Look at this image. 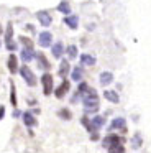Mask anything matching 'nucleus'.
Returning <instances> with one entry per match:
<instances>
[{"label":"nucleus","mask_w":151,"mask_h":153,"mask_svg":"<svg viewBox=\"0 0 151 153\" xmlns=\"http://www.w3.org/2000/svg\"><path fill=\"white\" fill-rule=\"evenodd\" d=\"M41 82H43V92H44V96H49L53 92V76L49 73H44L41 77Z\"/></svg>","instance_id":"nucleus-3"},{"label":"nucleus","mask_w":151,"mask_h":153,"mask_svg":"<svg viewBox=\"0 0 151 153\" xmlns=\"http://www.w3.org/2000/svg\"><path fill=\"white\" fill-rule=\"evenodd\" d=\"M123 152H125V148H123L121 143H117V145L110 146V153H123Z\"/></svg>","instance_id":"nucleus-24"},{"label":"nucleus","mask_w":151,"mask_h":153,"mask_svg":"<svg viewBox=\"0 0 151 153\" xmlns=\"http://www.w3.org/2000/svg\"><path fill=\"white\" fill-rule=\"evenodd\" d=\"M36 17H38L39 23H41L43 27H49V25L53 23V18H51V15H49L48 12H38Z\"/></svg>","instance_id":"nucleus-5"},{"label":"nucleus","mask_w":151,"mask_h":153,"mask_svg":"<svg viewBox=\"0 0 151 153\" xmlns=\"http://www.w3.org/2000/svg\"><path fill=\"white\" fill-rule=\"evenodd\" d=\"M67 73H69V63L64 59V61L61 63V68H59V76H62V77H64Z\"/></svg>","instance_id":"nucleus-21"},{"label":"nucleus","mask_w":151,"mask_h":153,"mask_svg":"<svg viewBox=\"0 0 151 153\" xmlns=\"http://www.w3.org/2000/svg\"><path fill=\"white\" fill-rule=\"evenodd\" d=\"M81 64L82 66H94L95 64V58L90 54H82L81 56Z\"/></svg>","instance_id":"nucleus-16"},{"label":"nucleus","mask_w":151,"mask_h":153,"mask_svg":"<svg viewBox=\"0 0 151 153\" xmlns=\"http://www.w3.org/2000/svg\"><path fill=\"white\" fill-rule=\"evenodd\" d=\"M104 123H105V119L102 115L94 117V119H92V122H90V130H89V132H95V130L102 128V127H104Z\"/></svg>","instance_id":"nucleus-7"},{"label":"nucleus","mask_w":151,"mask_h":153,"mask_svg":"<svg viewBox=\"0 0 151 153\" xmlns=\"http://www.w3.org/2000/svg\"><path fill=\"white\" fill-rule=\"evenodd\" d=\"M7 48L13 51V50H15V48H16V45H15V43H13V41H12V43H8V45H7Z\"/></svg>","instance_id":"nucleus-30"},{"label":"nucleus","mask_w":151,"mask_h":153,"mask_svg":"<svg viewBox=\"0 0 151 153\" xmlns=\"http://www.w3.org/2000/svg\"><path fill=\"white\" fill-rule=\"evenodd\" d=\"M67 56L71 58V59L77 58V46H76V45H71V46H67Z\"/></svg>","instance_id":"nucleus-22"},{"label":"nucleus","mask_w":151,"mask_h":153,"mask_svg":"<svg viewBox=\"0 0 151 153\" xmlns=\"http://www.w3.org/2000/svg\"><path fill=\"white\" fill-rule=\"evenodd\" d=\"M23 122H25V125L26 127H33V125H36V119L31 115L30 112H25L23 114Z\"/></svg>","instance_id":"nucleus-19"},{"label":"nucleus","mask_w":151,"mask_h":153,"mask_svg":"<svg viewBox=\"0 0 151 153\" xmlns=\"http://www.w3.org/2000/svg\"><path fill=\"white\" fill-rule=\"evenodd\" d=\"M58 12L64 13L66 17H67V15H71V5H69V2H67V0H62L61 4L58 5Z\"/></svg>","instance_id":"nucleus-15"},{"label":"nucleus","mask_w":151,"mask_h":153,"mask_svg":"<svg viewBox=\"0 0 151 153\" xmlns=\"http://www.w3.org/2000/svg\"><path fill=\"white\" fill-rule=\"evenodd\" d=\"M82 76H84V73H82V68H81V66H76L74 69H72V73H71V79L76 81V82H81Z\"/></svg>","instance_id":"nucleus-14"},{"label":"nucleus","mask_w":151,"mask_h":153,"mask_svg":"<svg viewBox=\"0 0 151 153\" xmlns=\"http://www.w3.org/2000/svg\"><path fill=\"white\" fill-rule=\"evenodd\" d=\"M38 43H39V46H43V48L53 46V35L49 33V31H43V33H39Z\"/></svg>","instance_id":"nucleus-4"},{"label":"nucleus","mask_w":151,"mask_h":153,"mask_svg":"<svg viewBox=\"0 0 151 153\" xmlns=\"http://www.w3.org/2000/svg\"><path fill=\"white\" fill-rule=\"evenodd\" d=\"M64 22L71 30H77V27H79V17L77 15H67V17L64 18Z\"/></svg>","instance_id":"nucleus-8"},{"label":"nucleus","mask_w":151,"mask_h":153,"mask_svg":"<svg viewBox=\"0 0 151 153\" xmlns=\"http://www.w3.org/2000/svg\"><path fill=\"white\" fill-rule=\"evenodd\" d=\"M20 74H21V77L26 81L28 86H31V87L36 86V77H35V74L30 71L28 66H21V68H20Z\"/></svg>","instance_id":"nucleus-2"},{"label":"nucleus","mask_w":151,"mask_h":153,"mask_svg":"<svg viewBox=\"0 0 151 153\" xmlns=\"http://www.w3.org/2000/svg\"><path fill=\"white\" fill-rule=\"evenodd\" d=\"M87 91H89V86H87L85 82H81V84H79V92H87Z\"/></svg>","instance_id":"nucleus-29"},{"label":"nucleus","mask_w":151,"mask_h":153,"mask_svg":"<svg viewBox=\"0 0 151 153\" xmlns=\"http://www.w3.org/2000/svg\"><path fill=\"white\" fill-rule=\"evenodd\" d=\"M131 143H133V148H138V146L141 145V138H140V135H136V137H135V138H133V142H131Z\"/></svg>","instance_id":"nucleus-28"},{"label":"nucleus","mask_w":151,"mask_h":153,"mask_svg":"<svg viewBox=\"0 0 151 153\" xmlns=\"http://www.w3.org/2000/svg\"><path fill=\"white\" fill-rule=\"evenodd\" d=\"M59 117L64 119V120H69V119H71V114H69L66 109H62V110H59Z\"/></svg>","instance_id":"nucleus-25"},{"label":"nucleus","mask_w":151,"mask_h":153,"mask_svg":"<svg viewBox=\"0 0 151 153\" xmlns=\"http://www.w3.org/2000/svg\"><path fill=\"white\" fill-rule=\"evenodd\" d=\"M98 81H100L102 86H108L110 82H113V74L108 73V71H104V73H100V76H98Z\"/></svg>","instance_id":"nucleus-9"},{"label":"nucleus","mask_w":151,"mask_h":153,"mask_svg":"<svg viewBox=\"0 0 151 153\" xmlns=\"http://www.w3.org/2000/svg\"><path fill=\"white\" fill-rule=\"evenodd\" d=\"M20 41H21V43L25 45V48H33V43H31V40H28V38L21 36V38H20Z\"/></svg>","instance_id":"nucleus-26"},{"label":"nucleus","mask_w":151,"mask_h":153,"mask_svg":"<svg viewBox=\"0 0 151 153\" xmlns=\"http://www.w3.org/2000/svg\"><path fill=\"white\" fill-rule=\"evenodd\" d=\"M20 58H21L25 63H30L33 58H36V53L33 51V48H23L21 53H20Z\"/></svg>","instance_id":"nucleus-6"},{"label":"nucleus","mask_w":151,"mask_h":153,"mask_svg":"<svg viewBox=\"0 0 151 153\" xmlns=\"http://www.w3.org/2000/svg\"><path fill=\"white\" fill-rule=\"evenodd\" d=\"M8 69H10V73L12 74H15V73H18V59H16V56L15 54H10L8 56Z\"/></svg>","instance_id":"nucleus-10"},{"label":"nucleus","mask_w":151,"mask_h":153,"mask_svg":"<svg viewBox=\"0 0 151 153\" xmlns=\"http://www.w3.org/2000/svg\"><path fill=\"white\" fill-rule=\"evenodd\" d=\"M110 128H125V119H121V117H117V119H113V122H112Z\"/></svg>","instance_id":"nucleus-20"},{"label":"nucleus","mask_w":151,"mask_h":153,"mask_svg":"<svg viewBox=\"0 0 151 153\" xmlns=\"http://www.w3.org/2000/svg\"><path fill=\"white\" fill-rule=\"evenodd\" d=\"M117 143H121L120 137H117V135H108V137H107V140L104 142V145L110 148L112 145H117Z\"/></svg>","instance_id":"nucleus-18"},{"label":"nucleus","mask_w":151,"mask_h":153,"mask_svg":"<svg viewBox=\"0 0 151 153\" xmlns=\"http://www.w3.org/2000/svg\"><path fill=\"white\" fill-rule=\"evenodd\" d=\"M104 96H105V99L110 100L112 104H118V102H120V97H118V94L115 92V91H105Z\"/></svg>","instance_id":"nucleus-13"},{"label":"nucleus","mask_w":151,"mask_h":153,"mask_svg":"<svg viewBox=\"0 0 151 153\" xmlns=\"http://www.w3.org/2000/svg\"><path fill=\"white\" fill-rule=\"evenodd\" d=\"M36 59H38V64H39L41 69H49V63H48V59L44 58V54L36 53Z\"/></svg>","instance_id":"nucleus-17"},{"label":"nucleus","mask_w":151,"mask_h":153,"mask_svg":"<svg viewBox=\"0 0 151 153\" xmlns=\"http://www.w3.org/2000/svg\"><path fill=\"white\" fill-rule=\"evenodd\" d=\"M2 115H3V107H0V119H2Z\"/></svg>","instance_id":"nucleus-31"},{"label":"nucleus","mask_w":151,"mask_h":153,"mask_svg":"<svg viewBox=\"0 0 151 153\" xmlns=\"http://www.w3.org/2000/svg\"><path fill=\"white\" fill-rule=\"evenodd\" d=\"M82 104L87 112H97L98 110V96L94 89H89L85 96L82 97Z\"/></svg>","instance_id":"nucleus-1"},{"label":"nucleus","mask_w":151,"mask_h":153,"mask_svg":"<svg viewBox=\"0 0 151 153\" xmlns=\"http://www.w3.org/2000/svg\"><path fill=\"white\" fill-rule=\"evenodd\" d=\"M12 36H13V28H12V23H8L7 27V35H5V43H12Z\"/></svg>","instance_id":"nucleus-23"},{"label":"nucleus","mask_w":151,"mask_h":153,"mask_svg":"<svg viewBox=\"0 0 151 153\" xmlns=\"http://www.w3.org/2000/svg\"><path fill=\"white\" fill-rule=\"evenodd\" d=\"M10 100H12L13 105H16V96H15V86L12 84V96H10Z\"/></svg>","instance_id":"nucleus-27"},{"label":"nucleus","mask_w":151,"mask_h":153,"mask_svg":"<svg viewBox=\"0 0 151 153\" xmlns=\"http://www.w3.org/2000/svg\"><path fill=\"white\" fill-rule=\"evenodd\" d=\"M51 51H53V56L54 58H61L62 54H64V45H62L61 41H58L56 45L51 46Z\"/></svg>","instance_id":"nucleus-11"},{"label":"nucleus","mask_w":151,"mask_h":153,"mask_svg":"<svg viewBox=\"0 0 151 153\" xmlns=\"http://www.w3.org/2000/svg\"><path fill=\"white\" fill-rule=\"evenodd\" d=\"M67 91H69V81H62V84L56 89V97H58V99H62Z\"/></svg>","instance_id":"nucleus-12"}]
</instances>
